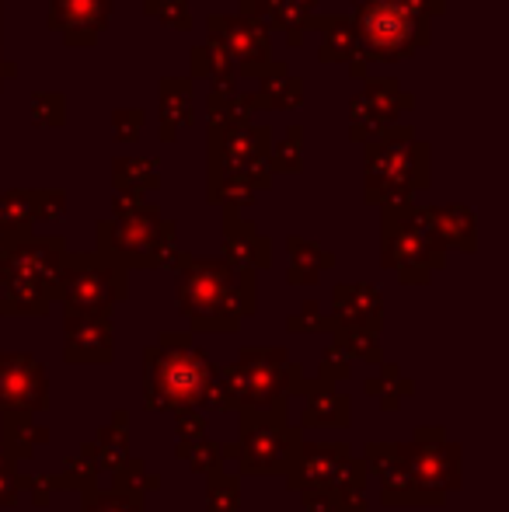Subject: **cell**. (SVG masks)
I'll return each mask as SVG.
<instances>
[{"label":"cell","instance_id":"cell-18","mask_svg":"<svg viewBox=\"0 0 509 512\" xmlns=\"http://www.w3.org/2000/svg\"><path fill=\"white\" fill-rule=\"evenodd\" d=\"M189 74L199 77V81H210L213 91H238V70H234L227 49L220 46L217 39H210V35H206V42L192 46ZM192 77H189V81H192Z\"/></svg>","mask_w":509,"mask_h":512},{"label":"cell","instance_id":"cell-11","mask_svg":"<svg viewBox=\"0 0 509 512\" xmlns=\"http://www.w3.org/2000/svg\"><path fill=\"white\" fill-rule=\"evenodd\" d=\"M112 4L116 0H49V28L63 35V42L74 49L95 46L98 35L109 28Z\"/></svg>","mask_w":509,"mask_h":512},{"label":"cell","instance_id":"cell-20","mask_svg":"<svg viewBox=\"0 0 509 512\" xmlns=\"http://www.w3.org/2000/svg\"><path fill=\"white\" fill-rule=\"evenodd\" d=\"M112 185L116 192L129 196H147L161 185V161L157 157H116L112 161Z\"/></svg>","mask_w":509,"mask_h":512},{"label":"cell","instance_id":"cell-4","mask_svg":"<svg viewBox=\"0 0 509 512\" xmlns=\"http://www.w3.org/2000/svg\"><path fill=\"white\" fill-rule=\"evenodd\" d=\"M178 227L161 216V209L143 203L129 213L98 223V255L123 269H143V265H168L175 258Z\"/></svg>","mask_w":509,"mask_h":512},{"label":"cell","instance_id":"cell-2","mask_svg":"<svg viewBox=\"0 0 509 512\" xmlns=\"http://www.w3.org/2000/svg\"><path fill=\"white\" fill-rule=\"evenodd\" d=\"M171 265L182 272V310L203 328H234L252 310V272L234 269L220 258H192L175 251Z\"/></svg>","mask_w":509,"mask_h":512},{"label":"cell","instance_id":"cell-24","mask_svg":"<svg viewBox=\"0 0 509 512\" xmlns=\"http://www.w3.org/2000/svg\"><path fill=\"white\" fill-rule=\"evenodd\" d=\"M335 310H339V317L346 314L349 321L370 324L381 314V293H377L374 286H360V283L335 286Z\"/></svg>","mask_w":509,"mask_h":512},{"label":"cell","instance_id":"cell-26","mask_svg":"<svg viewBox=\"0 0 509 512\" xmlns=\"http://www.w3.org/2000/svg\"><path fill=\"white\" fill-rule=\"evenodd\" d=\"M290 283H314L321 269L335 262L328 251H321L314 241H304V237H290Z\"/></svg>","mask_w":509,"mask_h":512},{"label":"cell","instance_id":"cell-6","mask_svg":"<svg viewBox=\"0 0 509 512\" xmlns=\"http://www.w3.org/2000/svg\"><path fill=\"white\" fill-rule=\"evenodd\" d=\"M443 251L429 206H384V265L405 283H426L443 265Z\"/></svg>","mask_w":509,"mask_h":512},{"label":"cell","instance_id":"cell-1","mask_svg":"<svg viewBox=\"0 0 509 512\" xmlns=\"http://www.w3.org/2000/svg\"><path fill=\"white\" fill-rule=\"evenodd\" d=\"M67 258L63 237L14 234L0 251V314H46L60 297V265Z\"/></svg>","mask_w":509,"mask_h":512},{"label":"cell","instance_id":"cell-9","mask_svg":"<svg viewBox=\"0 0 509 512\" xmlns=\"http://www.w3.org/2000/svg\"><path fill=\"white\" fill-rule=\"evenodd\" d=\"M150 356V394L157 405H192L206 394L210 366L189 349V338H164V349Z\"/></svg>","mask_w":509,"mask_h":512},{"label":"cell","instance_id":"cell-3","mask_svg":"<svg viewBox=\"0 0 509 512\" xmlns=\"http://www.w3.org/2000/svg\"><path fill=\"white\" fill-rule=\"evenodd\" d=\"M363 147L367 203L408 206L415 192L429 189V143L419 140L412 126H387Z\"/></svg>","mask_w":509,"mask_h":512},{"label":"cell","instance_id":"cell-21","mask_svg":"<svg viewBox=\"0 0 509 512\" xmlns=\"http://www.w3.org/2000/svg\"><path fill=\"white\" fill-rule=\"evenodd\" d=\"M443 248L475 251V213L468 206H429Z\"/></svg>","mask_w":509,"mask_h":512},{"label":"cell","instance_id":"cell-33","mask_svg":"<svg viewBox=\"0 0 509 512\" xmlns=\"http://www.w3.org/2000/svg\"><path fill=\"white\" fill-rule=\"evenodd\" d=\"M4 244H7V234H4V230H0V251H4Z\"/></svg>","mask_w":509,"mask_h":512},{"label":"cell","instance_id":"cell-15","mask_svg":"<svg viewBox=\"0 0 509 512\" xmlns=\"http://www.w3.org/2000/svg\"><path fill=\"white\" fill-rule=\"evenodd\" d=\"M224 255H227V265L234 269H269L272 262V248H269V237L258 234L255 223L241 220L238 213L224 209Z\"/></svg>","mask_w":509,"mask_h":512},{"label":"cell","instance_id":"cell-13","mask_svg":"<svg viewBox=\"0 0 509 512\" xmlns=\"http://www.w3.org/2000/svg\"><path fill=\"white\" fill-rule=\"evenodd\" d=\"M318 4H325V0H241L238 14L255 21V25H262L269 35L283 32L286 42L297 49V46H304L307 21L314 18Z\"/></svg>","mask_w":509,"mask_h":512},{"label":"cell","instance_id":"cell-29","mask_svg":"<svg viewBox=\"0 0 509 512\" xmlns=\"http://www.w3.org/2000/svg\"><path fill=\"white\" fill-rule=\"evenodd\" d=\"M143 122H147L143 108H116V112H112V136H116V143H136V140H140Z\"/></svg>","mask_w":509,"mask_h":512},{"label":"cell","instance_id":"cell-31","mask_svg":"<svg viewBox=\"0 0 509 512\" xmlns=\"http://www.w3.org/2000/svg\"><path fill=\"white\" fill-rule=\"evenodd\" d=\"M398 4H405L408 11H415V14H422V18H440L443 14V7H447V0H398Z\"/></svg>","mask_w":509,"mask_h":512},{"label":"cell","instance_id":"cell-7","mask_svg":"<svg viewBox=\"0 0 509 512\" xmlns=\"http://www.w3.org/2000/svg\"><path fill=\"white\" fill-rule=\"evenodd\" d=\"M60 297L70 314H105L126 297V269L98 251H77L60 265Z\"/></svg>","mask_w":509,"mask_h":512},{"label":"cell","instance_id":"cell-5","mask_svg":"<svg viewBox=\"0 0 509 512\" xmlns=\"http://www.w3.org/2000/svg\"><path fill=\"white\" fill-rule=\"evenodd\" d=\"M349 21H353L370 63L408 60L433 39V28H429L433 21L408 11L398 0H356Z\"/></svg>","mask_w":509,"mask_h":512},{"label":"cell","instance_id":"cell-22","mask_svg":"<svg viewBox=\"0 0 509 512\" xmlns=\"http://www.w3.org/2000/svg\"><path fill=\"white\" fill-rule=\"evenodd\" d=\"M35 223V192L32 189H0V230L7 237L28 234Z\"/></svg>","mask_w":509,"mask_h":512},{"label":"cell","instance_id":"cell-17","mask_svg":"<svg viewBox=\"0 0 509 512\" xmlns=\"http://www.w3.org/2000/svg\"><path fill=\"white\" fill-rule=\"evenodd\" d=\"M360 98H363V105H367V115L377 133H384L387 126H398V115L415 108V95L401 88L394 77H377V81L367 77V88L360 91Z\"/></svg>","mask_w":509,"mask_h":512},{"label":"cell","instance_id":"cell-16","mask_svg":"<svg viewBox=\"0 0 509 512\" xmlns=\"http://www.w3.org/2000/svg\"><path fill=\"white\" fill-rule=\"evenodd\" d=\"M196 122V102H192L189 77H164L157 84V136L161 143H175L185 126Z\"/></svg>","mask_w":509,"mask_h":512},{"label":"cell","instance_id":"cell-8","mask_svg":"<svg viewBox=\"0 0 509 512\" xmlns=\"http://www.w3.org/2000/svg\"><path fill=\"white\" fill-rule=\"evenodd\" d=\"M272 147V129L258 122H238L220 133H206V164L231 175H245L258 192L272 189V175L265 168V157Z\"/></svg>","mask_w":509,"mask_h":512},{"label":"cell","instance_id":"cell-28","mask_svg":"<svg viewBox=\"0 0 509 512\" xmlns=\"http://www.w3.org/2000/svg\"><path fill=\"white\" fill-rule=\"evenodd\" d=\"M143 14L154 18L157 25L175 28V32H192V7L189 0H143Z\"/></svg>","mask_w":509,"mask_h":512},{"label":"cell","instance_id":"cell-27","mask_svg":"<svg viewBox=\"0 0 509 512\" xmlns=\"http://www.w3.org/2000/svg\"><path fill=\"white\" fill-rule=\"evenodd\" d=\"M28 115L42 129H63L67 126V95H60V91H32Z\"/></svg>","mask_w":509,"mask_h":512},{"label":"cell","instance_id":"cell-12","mask_svg":"<svg viewBox=\"0 0 509 512\" xmlns=\"http://www.w3.org/2000/svg\"><path fill=\"white\" fill-rule=\"evenodd\" d=\"M307 32H321V46H318L321 63H342V67L349 70V77L367 81L370 60H367V53H363L353 21L342 18V14H314V18L307 21Z\"/></svg>","mask_w":509,"mask_h":512},{"label":"cell","instance_id":"cell-32","mask_svg":"<svg viewBox=\"0 0 509 512\" xmlns=\"http://www.w3.org/2000/svg\"><path fill=\"white\" fill-rule=\"evenodd\" d=\"M14 77H18V63L7 60L4 49H0V91H4V84H7V81H14Z\"/></svg>","mask_w":509,"mask_h":512},{"label":"cell","instance_id":"cell-25","mask_svg":"<svg viewBox=\"0 0 509 512\" xmlns=\"http://www.w3.org/2000/svg\"><path fill=\"white\" fill-rule=\"evenodd\" d=\"M265 168L269 175H300L304 171V126H290L283 140H272Z\"/></svg>","mask_w":509,"mask_h":512},{"label":"cell","instance_id":"cell-19","mask_svg":"<svg viewBox=\"0 0 509 512\" xmlns=\"http://www.w3.org/2000/svg\"><path fill=\"white\" fill-rule=\"evenodd\" d=\"M206 199L213 206H224L231 213H238V209H248L255 203L258 189L245 175H231V171H220L206 164Z\"/></svg>","mask_w":509,"mask_h":512},{"label":"cell","instance_id":"cell-23","mask_svg":"<svg viewBox=\"0 0 509 512\" xmlns=\"http://www.w3.org/2000/svg\"><path fill=\"white\" fill-rule=\"evenodd\" d=\"M252 112H248L241 91H213L206 95V133H220L227 126H238V122H248Z\"/></svg>","mask_w":509,"mask_h":512},{"label":"cell","instance_id":"cell-30","mask_svg":"<svg viewBox=\"0 0 509 512\" xmlns=\"http://www.w3.org/2000/svg\"><path fill=\"white\" fill-rule=\"evenodd\" d=\"M67 216V192L60 189H39L35 192V220H63Z\"/></svg>","mask_w":509,"mask_h":512},{"label":"cell","instance_id":"cell-14","mask_svg":"<svg viewBox=\"0 0 509 512\" xmlns=\"http://www.w3.org/2000/svg\"><path fill=\"white\" fill-rule=\"evenodd\" d=\"M241 98H245L248 112H293V108L304 105V84H300V77L290 74L286 63L272 60L269 70L258 77V91H252V95L241 91Z\"/></svg>","mask_w":509,"mask_h":512},{"label":"cell","instance_id":"cell-10","mask_svg":"<svg viewBox=\"0 0 509 512\" xmlns=\"http://www.w3.org/2000/svg\"><path fill=\"white\" fill-rule=\"evenodd\" d=\"M206 35L217 39L227 49L238 77H258L269 70L272 63V35L262 25L241 18V14H210L206 18Z\"/></svg>","mask_w":509,"mask_h":512},{"label":"cell","instance_id":"cell-34","mask_svg":"<svg viewBox=\"0 0 509 512\" xmlns=\"http://www.w3.org/2000/svg\"><path fill=\"white\" fill-rule=\"evenodd\" d=\"M0 28H4V4H0Z\"/></svg>","mask_w":509,"mask_h":512}]
</instances>
